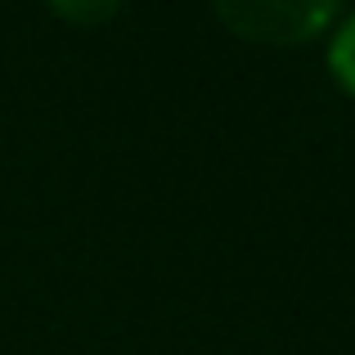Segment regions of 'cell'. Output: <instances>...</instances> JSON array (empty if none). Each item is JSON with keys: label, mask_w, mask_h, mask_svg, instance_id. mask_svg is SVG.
I'll use <instances>...</instances> for the list:
<instances>
[{"label": "cell", "mask_w": 355, "mask_h": 355, "mask_svg": "<svg viewBox=\"0 0 355 355\" xmlns=\"http://www.w3.org/2000/svg\"><path fill=\"white\" fill-rule=\"evenodd\" d=\"M329 72L355 99V9H342V18L329 32Z\"/></svg>", "instance_id": "cell-2"}, {"label": "cell", "mask_w": 355, "mask_h": 355, "mask_svg": "<svg viewBox=\"0 0 355 355\" xmlns=\"http://www.w3.org/2000/svg\"><path fill=\"white\" fill-rule=\"evenodd\" d=\"M50 14L59 18V23L99 27V23H108V18H117L121 5L117 0H59V5H50Z\"/></svg>", "instance_id": "cell-3"}, {"label": "cell", "mask_w": 355, "mask_h": 355, "mask_svg": "<svg viewBox=\"0 0 355 355\" xmlns=\"http://www.w3.org/2000/svg\"><path fill=\"white\" fill-rule=\"evenodd\" d=\"M216 18L243 41L306 45L333 32L342 5L333 0H216Z\"/></svg>", "instance_id": "cell-1"}]
</instances>
